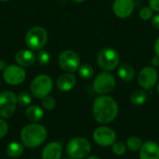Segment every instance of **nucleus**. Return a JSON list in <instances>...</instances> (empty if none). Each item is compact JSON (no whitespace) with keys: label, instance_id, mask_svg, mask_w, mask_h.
Returning a JSON list of instances; mask_svg holds the SVG:
<instances>
[{"label":"nucleus","instance_id":"1","mask_svg":"<svg viewBox=\"0 0 159 159\" xmlns=\"http://www.w3.org/2000/svg\"><path fill=\"white\" fill-rule=\"evenodd\" d=\"M119 112L116 101L109 95H100L92 104V115L96 122L107 125L113 122Z\"/></svg>","mask_w":159,"mask_h":159},{"label":"nucleus","instance_id":"2","mask_svg":"<svg viewBox=\"0 0 159 159\" xmlns=\"http://www.w3.org/2000/svg\"><path fill=\"white\" fill-rule=\"evenodd\" d=\"M48 137L47 129L38 123H31L24 126L20 131L21 143L27 148H36L42 145Z\"/></svg>","mask_w":159,"mask_h":159},{"label":"nucleus","instance_id":"3","mask_svg":"<svg viewBox=\"0 0 159 159\" xmlns=\"http://www.w3.org/2000/svg\"><path fill=\"white\" fill-rule=\"evenodd\" d=\"M91 152L90 142L84 137H75L66 145V153L74 159L87 158Z\"/></svg>","mask_w":159,"mask_h":159},{"label":"nucleus","instance_id":"4","mask_svg":"<svg viewBox=\"0 0 159 159\" xmlns=\"http://www.w3.org/2000/svg\"><path fill=\"white\" fill-rule=\"evenodd\" d=\"M48 39L47 30L41 26H34L30 28L25 34V44L29 49L38 51L43 49Z\"/></svg>","mask_w":159,"mask_h":159},{"label":"nucleus","instance_id":"5","mask_svg":"<svg viewBox=\"0 0 159 159\" xmlns=\"http://www.w3.org/2000/svg\"><path fill=\"white\" fill-rule=\"evenodd\" d=\"M97 64L102 71L111 72L115 70L120 64L118 52L112 48H104L101 49L97 55Z\"/></svg>","mask_w":159,"mask_h":159},{"label":"nucleus","instance_id":"6","mask_svg":"<svg viewBox=\"0 0 159 159\" xmlns=\"http://www.w3.org/2000/svg\"><path fill=\"white\" fill-rule=\"evenodd\" d=\"M31 93L37 99H43L48 96L53 89L52 78L48 75H39L35 76L31 82Z\"/></svg>","mask_w":159,"mask_h":159},{"label":"nucleus","instance_id":"7","mask_svg":"<svg viewBox=\"0 0 159 159\" xmlns=\"http://www.w3.org/2000/svg\"><path fill=\"white\" fill-rule=\"evenodd\" d=\"M116 85V77L107 71L98 74L93 80V89L99 95H108L115 89Z\"/></svg>","mask_w":159,"mask_h":159},{"label":"nucleus","instance_id":"8","mask_svg":"<svg viewBox=\"0 0 159 159\" xmlns=\"http://www.w3.org/2000/svg\"><path fill=\"white\" fill-rule=\"evenodd\" d=\"M18 105L17 95L10 91L5 90L0 92V117L4 119L10 118L14 116Z\"/></svg>","mask_w":159,"mask_h":159},{"label":"nucleus","instance_id":"9","mask_svg":"<svg viewBox=\"0 0 159 159\" xmlns=\"http://www.w3.org/2000/svg\"><path fill=\"white\" fill-rule=\"evenodd\" d=\"M58 63L65 73L73 74L77 72L81 65L78 54L72 49H65L61 51L58 58Z\"/></svg>","mask_w":159,"mask_h":159},{"label":"nucleus","instance_id":"10","mask_svg":"<svg viewBox=\"0 0 159 159\" xmlns=\"http://www.w3.org/2000/svg\"><path fill=\"white\" fill-rule=\"evenodd\" d=\"M93 141L102 147L112 146L116 142V132L106 125H102L95 129L92 134Z\"/></svg>","mask_w":159,"mask_h":159},{"label":"nucleus","instance_id":"11","mask_svg":"<svg viewBox=\"0 0 159 159\" xmlns=\"http://www.w3.org/2000/svg\"><path fill=\"white\" fill-rule=\"evenodd\" d=\"M5 82L10 86H18L26 79V72L23 67L18 64H10L3 71Z\"/></svg>","mask_w":159,"mask_h":159},{"label":"nucleus","instance_id":"12","mask_svg":"<svg viewBox=\"0 0 159 159\" xmlns=\"http://www.w3.org/2000/svg\"><path fill=\"white\" fill-rule=\"evenodd\" d=\"M158 82L157 70L153 66H146L143 68L138 75V83L142 89L149 90L153 89Z\"/></svg>","mask_w":159,"mask_h":159},{"label":"nucleus","instance_id":"13","mask_svg":"<svg viewBox=\"0 0 159 159\" xmlns=\"http://www.w3.org/2000/svg\"><path fill=\"white\" fill-rule=\"evenodd\" d=\"M135 4L133 0H115L113 3V11L120 19H127L134 11Z\"/></svg>","mask_w":159,"mask_h":159},{"label":"nucleus","instance_id":"14","mask_svg":"<svg viewBox=\"0 0 159 159\" xmlns=\"http://www.w3.org/2000/svg\"><path fill=\"white\" fill-rule=\"evenodd\" d=\"M140 159H159V144L154 141L144 142L139 151Z\"/></svg>","mask_w":159,"mask_h":159},{"label":"nucleus","instance_id":"15","mask_svg":"<svg viewBox=\"0 0 159 159\" xmlns=\"http://www.w3.org/2000/svg\"><path fill=\"white\" fill-rule=\"evenodd\" d=\"M76 85V77L73 73H65L60 75L57 79L56 86L60 91L68 92Z\"/></svg>","mask_w":159,"mask_h":159},{"label":"nucleus","instance_id":"16","mask_svg":"<svg viewBox=\"0 0 159 159\" xmlns=\"http://www.w3.org/2000/svg\"><path fill=\"white\" fill-rule=\"evenodd\" d=\"M62 146L58 142L48 143L42 150V159H61L62 156Z\"/></svg>","mask_w":159,"mask_h":159},{"label":"nucleus","instance_id":"17","mask_svg":"<svg viewBox=\"0 0 159 159\" xmlns=\"http://www.w3.org/2000/svg\"><path fill=\"white\" fill-rule=\"evenodd\" d=\"M15 61L21 67H29L36 61V54L31 49H21L15 55Z\"/></svg>","mask_w":159,"mask_h":159},{"label":"nucleus","instance_id":"18","mask_svg":"<svg viewBox=\"0 0 159 159\" xmlns=\"http://www.w3.org/2000/svg\"><path fill=\"white\" fill-rule=\"evenodd\" d=\"M117 75L121 80L125 82H129L134 79L136 73H135L134 67L131 64L124 62V63L119 64L118 69H117Z\"/></svg>","mask_w":159,"mask_h":159},{"label":"nucleus","instance_id":"19","mask_svg":"<svg viewBox=\"0 0 159 159\" xmlns=\"http://www.w3.org/2000/svg\"><path fill=\"white\" fill-rule=\"evenodd\" d=\"M44 110L38 105H29L25 110V116L33 123L41 121L44 117Z\"/></svg>","mask_w":159,"mask_h":159},{"label":"nucleus","instance_id":"20","mask_svg":"<svg viewBox=\"0 0 159 159\" xmlns=\"http://www.w3.org/2000/svg\"><path fill=\"white\" fill-rule=\"evenodd\" d=\"M24 145L18 142H11L6 148V153L10 158H18L23 154Z\"/></svg>","mask_w":159,"mask_h":159},{"label":"nucleus","instance_id":"21","mask_svg":"<svg viewBox=\"0 0 159 159\" xmlns=\"http://www.w3.org/2000/svg\"><path fill=\"white\" fill-rule=\"evenodd\" d=\"M148 99V94L145 89H136L134 90L129 97V100L133 105L136 106H141L146 102Z\"/></svg>","mask_w":159,"mask_h":159},{"label":"nucleus","instance_id":"22","mask_svg":"<svg viewBox=\"0 0 159 159\" xmlns=\"http://www.w3.org/2000/svg\"><path fill=\"white\" fill-rule=\"evenodd\" d=\"M143 140L139 136H130L128 138L126 142L127 148L132 152H137L140 151L142 145H143Z\"/></svg>","mask_w":159,"mask_h":159},{"label":"nucleus","instance_id":"23","mask_svg":"<svg viewBox=\"0 0 159 159\" xmlns=\"http://www.w3.org/2000/svg\"><path fill=\"white\" fill-rule=\"evenodd\" d=\"M77 72H78L79 76L83 79H90L94 75V69L89 63L81 64L80 67L78 68Z\"/></svg>","mask_w":159,"mask_h":159},{"label":"nucleus","instance_id":"24","mask_svg":"<svg viewBox=\"0 0 159 159\" xmlns=\"http://www.w3.org/2000/svg\"><path fill=\"white\" fill-rule=\"evenodd\" d=\"M32 95L27 91H21L17 95V102L20 106L28 107L32 102Z\"/></svg>","mask_w":159,"mask_h":159},{"label":"nucleus","instance_id":"25","mask_svg":"<svg viewBox=\"0 0 159 159\" xmlns=\"http://www.w3.org/2000/svg\"><path fill=\"white\" fill-rule=\"evenodd\" d=\"M112 151L114 153V155L118 156V157H122L126 154L127 152V145L122 143V142H116L112 146Z\"/></svg>","mask_w":159,"mask_h":159},{"label":"nucleus","instance_id":"26","mask_svg":"<svg viewBox=\"0 0 159 159\" xmlns=\"http://www.w3.org/2000/svg\"><path fill=\"white\" fill-rule=\"evenodd\" d=\"M50 54L44 49L38 50L37 54H36V61L39 62V64L41 65H47L49 63L50 61Z\"/></svg>","mask_w":159,"mask_h":159},{"label":"nucleus","instance_id":"27","mask_svg":"<svg viewBox=\"0 0 159 159\" xmlns=\"http://www.w3.org/2000/svg\"><path fill=\"white\" fill-rule=\"evenodd\" d=\"M55 106H56V100L52 96L48 95L42 99V107L45 110H48V111L53 110Z\"/></svg>","mask_w":159,"mask_h":159},{"label":"nucleus","instance_id":"28","mask_svg":"<svg viewBox=\"0 0 159 159\" xmlns=\"http://www.w3.org/2000/svg\"><path fill=\"white\" fill-rule=\"evenodd\" d=\"M139 16L143 20H149L154 16V10L149 6L143 7L141 8L140 12H139Z\"/></svg>","mask_w":159,"mask_h":159},{"label":"nucleus","instance_id":"29","mask_svg":"<svg viewBox=\"0 0 159 159\" xmlns=\"http://www.w3.org/2000/svg\"><path fill=\"white\" fill-rule=\"evenodd\" d=\"M8 131V125L4 118L0 117V139L4 138Z\"/></svg>","mask_w":159,"mask_h":159},{"label":"nucleus","instance_id":"30","mask_svg":"<svg viewBox=\"0 0 159 159\" xmlns=\"http://www.w3.org/2000/svg\"><path fill=\"white\" fill-rule=\"evenodd\" d=\"M151 24L154 28L159 30V13L154 15L151 19Z\"/></svg>","mask_w":159,"mask_h":159},{"label":"nucleus","instance_id":"31","mask_svg":"<svg viewBox=\"0 0 159 159\" xmlns=\"http://www.w3.org/2000/svg\"><path fill=\"white\" fill-rule=\"evenodd\" d=\"M149 7L156 12H159V0H149Z\"/></svg>","mask_w":159,"mask_h":159},{"label":"nucleus","instance_id":"32","mask_svg":"<svg viewBox=\"0 0 159 159\" xmlns=\"http://www.w3.org/2000/svg\"><path fill=\"white\" fill-rule=\"evenodd\" d=\"M151 64H152V66L153 67H157L159 66V57L158 56H157V55H155L153 58H152V60H151Z\"/></svg>","mask_w":159,"mask_h":159},{"label":"nucleus","instance_id":"33","mask_svg":"<svg viewBox=\"0 0 159 159\" xmlns=\"http://www.w3.org/2000/svg\"><path fill=\"white\" fill-rule=\"evenodd\" d=\"M154 50H155V53L157 56L159 57V37L156 40L155 42V45H154Z\"/></svg>","mask_w":159,"mask_h":159},{"label":"nucleus","instance_id":"34","mask_svg":"<svg viewBox=\"0 0 159 159\" xmlns=\"http://www.w3.org/2000/svg\"><path fill=\"white\" fill-rule=\"evenodd\" d=\"M7 66V62H6L4 60L0 59V71H4V70L6 69Z\"/></svg>","mask_w":159,"mask_h":159},{"label":"nucleus","instance_id":"35","mask_svg":"<svg viewBox=\"0 0 159 159\" xmlns=\"http://www.w3.org/2000/svg\"><path fill=\"white\" fill-rule=\"evenodd\" d=\"M87 159H102L101 157H97V156H90V157H88Z\"/></svg>","mask_w":159,"mask_h":159},{"label":"nucleus","instance_id":"36","mask_svg":"<svg viewBox=\"0 0 159 159\" xmlns=\"http://www.w3.org/2000/svg\"><path fill=\"white\" fill-rule=\"evenodd\" d=\"M73 2H75V3H77V4H80V3H83V2H85L86 0H72Z\"/></svg>","mask_w":159,"mask_h":159},{"label":"nucleus","instance_id":"37","mask_svg":"<svg viewBox=\"0 0 159 159\" xmlns=\"http://www.w3.org/2000/svg\"><path fill=\"white\" fill-rule=\"evenodd\" d=\"M157 93L159 95V82H157Z\"/></svg>","mask_w":159,"mask_h":159},{"label":"nucleus","instance_id":"38","mask_svg":"<svg viewBox=\"0 0 159 159\" xmlns=\"http://www.w3.org/2000/svg\"><path fill=\"white\" fill-rule=\"evenodd\" d=\"M1 2H6V1H8V0H0Z\"/></svg>","mask_w":159,"mask_h":159},{"label":"nucleus","instance_id":"39","mask_svg":"<svg viewBox=\"0 0 159 159\" xmlns=\"http://www.w3.org/2000/svg\"><path fill=\"white\" fill-rule=\"evenodd\" d=\"M64 159H74V158H72V157H67V158H64Z\"/></svg>","mask_w":159,"mask_h":159}]
</instances>
